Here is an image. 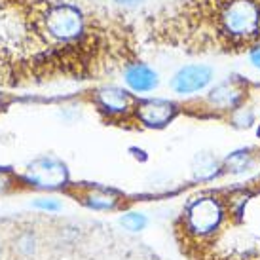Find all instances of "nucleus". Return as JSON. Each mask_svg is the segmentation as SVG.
<instances>
[{"label": "nucleus", "mask_w": 260, "mask_h": 260, "mask_svg": "<svg viewBox=\"0 0 260 260\" xmlns=\"http://www.w3.org/2000/svg\"><path fill=\"white\" fill-rule=\"evenodd\" d=\"M150 35L188 53H253L260 48V0H177Z\"/></svg>", "instance_id": "f257e3e1"}, {"label": "nucleus", "mask_w": 260, "mask_h": 260, "mask_svg": "<svg viewBox=\"0 0 260 260\" xmlns=\"http://www.w3.org/2000/svg\"><path fill=\"white\" fill-rule=\"evenodd\" d=\"M254 95V86L245 78L222 80L209 87L200 97L190 99L186 105H182V112H188L200 120H222L228 122L236 110H239L251 97Z\"/></svg>", "instance_id": "f03ea898"}, {"label": "nucleus", "mask_w": 260, "mask_h": 260, "mask_svg": "<svg viewBox=\"0 0 260 260\" xmlns=\"http://www.w3.org/2000/svg\"><path fill=\"white\" fill-rule=\"evenodd\" d=\"M230 220L226 200L220 196H198L190 200L182 213V232L190 243L211 245Z\"/></svg>", "instance_id": "7ed1b4c3"}, {"label": "nucleus", "mask_w": 260, "mask_h": 260, "mask_svg": "<svg viewBox=\"0 0 260 260\" xmlns=\"http://www.w3.org/2000/svg\"><path fill=\"white\" fill-rule=\"evenodd\" d=\"M69 181H71V175H69L67 166L53 156H42V158L32 159L21 175L23 184H27L29 188H37V190H50V192L67 188Z\"/></svg>", "instance_id": "20e7f679"}, {"label": "nucleus", "mask_w": 260, "mask_h": 260, "mask_svg": "<svg viewBox=\"0 0 260 260\" xmlns=\"http://www.w3.org/2000/svg\"><path fill=\"white\" fill-rule=\"evenodd\" d=\"M91 101L105 120L123 122V120H133V112H135L139 99L123 87L103 86L93 91Z\"/></svg>", "instance_id": "39448f33"}, {"label": "nucleus", "mask_w": 260, "mask_h": 260, "mask_svg": "<svg viewBox=\"0 0 260 260\" xmlns=\"http://www.w3.org/2000/svg\"><path fill=\"white\" fill-rule=\"evenodd\" d=\"M182 112V105L169 99H139L133 120L146 129H164Z\"/></svg>", "instance_id": "423d86ee"}, {"label": "nucleus", "mask_w": 260, "mask_h": 260, "mask_svg": "<svg viewBox=\"0 0 260 260\" xmlns=\"http://www.w3.org/2000/svg\"><path fill=\"white\" fill-rule=\"evenodd\" d=\"M213 82V69L207 65H186L171 78V89L177 95H194L203 91Z\"/></svg>", "instance_id": "0eeeda50"}, {"label": "nucleus", "mask_w": 260, "mask_h": 260, "mask_svg": "<svg viewBox=\"0 0 260 260\" xmlns=\"http://www.w3.org/2000/svg\"><path fill=\"white\" fill-rule=\"evenodd\" d=\"M78 200L82 202V205H86L87 209L91 211H116L122 207L123 198L120 192H116L112 188L105 186H86L80 190Z\"/></svg>", "instance_id": "6e6552de"}, {"label": "nucleus", "mask_w": 260, "mask_h": 260, "mask_svg": "<svg viewBox=\"0 0 260 260\" xmlns=\"http://www.w3.org/2000/svg\"><path fill=\"white\" fill-rule=\"evenodd\" d=\"M123 80L133 93H148L158 86V74L145 63H129L123 71Z\"/></svg>", "instance_id": "1a4fd4ad"}, {"label": "nucleus", "mask_w": 260, "mask_h": 260, "mask_svg": "<svg viewBox=\"0 0 260 260\" xmlns=\"http://www.w3.org/2000/svg\"><path fill=\"white\" fill-rule=\"evenodd\" d=\"M192 173H194L196 181L211 182L224 173V166L217 158H213V156H202V158L196 159Z\"/></svg>", "instance_id": "9d476101"}, {"label": "nucleus", "mask_w": 260, "mask_h": 260, "mask_svg": "<svg viewBox=\"0 0 260 260\" xmlns=\"http://www.w3.org/2000/svg\"><path fill=\"white\" fill-rule=\"evenodd\" d=\"M222 166H224V171H226V173L241 175L251 169V166H253V156H251L247 150L234 152L232 156H228V158L224 159Z\"/></svg>", "instance_id": "9b49d317"}, {"label": "nucleus", "mask_w": 260, "mask_h": 260, "mask_svg": "<svg viewBox=\"0 0 260 260\" xmlns=\"http://www.w3.org/2000/svg\"><path fill=\"white\" fill-rule=\"evenodd\" d=\"M120 224H122L127 232L137 234V232H143L146 226H148V217L143 215V213H139V211H127V213L122 215Z\"/></svg>", "instance_id": "f8f14e48"}, {"label": "nucleus", "mask_w": 260, "mask_h": 260, "mask_svg": "<svg viewBox=\"0 0 260 260\" xmlns=\"http://www.w3.org/2000/svg\"><path fill=\"white\" fill-rule=\"evenodd\" d=\"M37 236L32 232H21L17 239H15V251L21 254V256H30V254L37 251Z\"/></svg>", "instance_id": "ddd939ff"}, {"label": "nucleus", "mask_w": 260, "mask_h": 260, "mask_svg": "<svg viewBox=\"0 0 260 260\" xmlns=\"http://www.w3.org/2000/svg\"><path fill=\"white\" fill-rule=\"evenodd\" d=\"M19 181H21V179L15 177L14 171H10V169H0V196L14 192L15 188L19 186Z\"/></svg>", "instance_id": "4468645a"}, {"label": "nucleus", "mask_w": 260, "mask_h": 260, "mask_svg": "<svg viewBox=\"0 0 260 260\" xmlns=\"http://www.w3.org/2000/svg\"><path fill=\"white\" fill-rule=\"evenodd\" d=\"M32 207L38 211H46V213H59L63 209V203L57 198H38L32 202Z\"/></svg>", "instance_id": "2eb2a0df"}, {"label": "nucleus", "mask_w": 260, "mask_h": 260, "mask_svg": "<svg viewBox=\"0 0 260 260\" xmlns=\"http://www.w3.org/2000/svg\"><path fill=\"white\" fill-rule=\"evenodd\" d=\"M251 59H253L254 65H256L260 69V48H258V50H254L253 53H251Z\"/></svg>", "instance_id": "dca6fc26"}, {"label": "nucleus", "mask_w": 260, "mask_h": 260, "mask_svg": "<svg viewBox=\"0 0 260 260\" xmlns=\"http://www.w3.org/2000/svg\"><path fill=\"white\" fill-rule=\"evenodd\" d=\"M120 4H139V0H116Z\"/></svg>", "instance_id": "f3484780"}, {"label": "nucleus", "mask_w": 260, "mask_h": 260, "mask_svg": "<svg viewBox=\"0 0 260 260\" xmlns=\"http://www.w3.org/2000/svg\"><path fill=\"white\" fill-rule=\"evenodd\" d=\"M4 107V93H0V109Z\"/></svg>", "instance_id": "a211bd4d"}]
</instances>
